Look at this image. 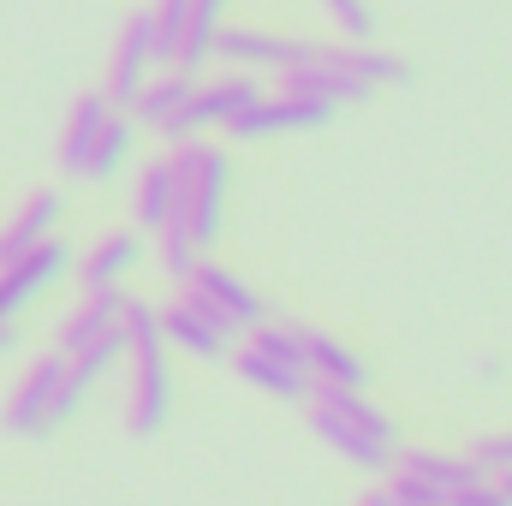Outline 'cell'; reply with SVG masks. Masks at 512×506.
<instances>
[{"label": "cell", "instance_id": "obj_15", "mask_svg": "<svg viewBox=\"0 0 512 506\" xmlns=\"http://www.w3.org/2000/svg\"><path fill=\"white\" fill-rule=\"evenodd\" d=\"M310 405H328L334 417H346L358 435H370V441H382L393 447V417H387L382 405H370L364 399V387H334V381H310Z\"/></svg>", "mask_w": 512, "mask_h": 506}, {"label": "cell", "instance_id": "obj_5", "mask_svg": "<svg viewBox=\"0 0 512 506\" xmlns=\"http://www.w3.org/2000/svg\"><path fill=\"white\" fill-rule=\"evenodd\" d=\"M251 102H262V90H256L251 72H227V78H209V84H197V90H191L185 114L173 120V131H167V143H185V137H197L203 126H227V120H239Z\"/></svg>", "mask_w": 512, "mask_h": 506}, {"label": "cell", "instance_id": "obj_1", "mask_svg": "<svg viewBox=\"0 0 512 506\" xmlns=\"http://www.w3.org/2000/svg\"><path fill=\"white\" fill-rule=\"evenodd\" d=\"M280 78H286V96H310V102L340 108V102H364V96H376L382 84H405L411 66H405L399 54H376L370 42H340V48H328V42H304V60L286 66Z\"/></svg>", "mask_w": 512, "mask_h": 506}, {"label": "cell", "instance_id": "obj_27", "mask_svg": "<svg viewBox=\"0 0 512 506\" xmlns=\"http://www.w3.org/2000/svg\"><path fill=\"white\" fill-rule=\"evenodd\" d=\"M465 459H471L483 477H512V435H489V441H477Z\"/></svg>", "mask_w": 512, "mask_h": 506}, {"label": "cell", "instance_id": "obj_8", "mask_svg": "<svg viewBox=\"0 0 512 506\" xmlns=\"http://www.w3.org/2000/svg\"><path fill=\"white\" fill-rule=\"evenodd\" d=\"M328 114H334L328 102H310V96H286V90H280L274 102H268V96H262V102H251L239 120H227L221 131H227V137H239V143H256V137H280V131L328 126Z\"/></svg>", "mask_w": 512, "mask_h": 506}, {"label": "cell", "instance_id": "obj_23", "mask_svg": "<svg viewBox=\"0 0 512 506\" xmlns=\"http://www.w3.org/2000/svg\"><path fill=\"white\" fill-rule=\"evenodd\" d=\"M167 215H173V161L155 155V161L143 167V185H137V227H143V233H161Z\"/></svg>", "mask_w": 512, "mask_h": 506}, {"label": "cell", "instance_id": "obj_16", "mask_svg": "<svg viewBox=\"0 0 512 506\" xmlns=\"http://www.w3.org/2000/svg\"><path fill=\"white\" fill-rule=\"evenodd\" d=\"M108 114H114V102H108L102 90H90V96H78V102H72V114H66V126H60V167H66L72 179H84L90 143H96V131H102Z\"/></svg>", "mask_w": 512, "mask_h": 506}, {"label": "cell", "instance_id": "obj_24", "mask_svg": "<svg viewBox=\"0 0 512 506\" xmlns=\"http://www.w3.org/2000/svg\"><path fill=\"white\" fill-rule=\"evenodd\" d=\"M185 18H191V0H161L149 12V24H155V66H173L179 36H185Z\"/></svg>", "mask_w": 512, "mask_h": 506}, {"label": "cell", "instance_id": "obj_22", "mask_svg": "<svg viewBox=\"0 0 512 506\" xmlns=\"http://www.w3.org/2000/svg\"><path fill=\"white\" fill-rule=\"evenodd\" d=\"M131 137H137L131 114H126V108H114V114L102 120V131H96V143H90L84 179H114V173H120V167L131 161Z\"/></svg>", "mask_w": 512, "mask_h": 506}, {"label": "cell", "instance_id": "obj_29", "mask_svg": "<svg viewBox=\"0 0 512 506\" xmlns=\"http://www.w3.org/2000/svg\"><path fill=\"white\" fill-rule=\"evenodd\" d=\"M191 12H197V18H215V24H221V12H227V0H191Z\"/></svg>", "mask_w": 512, "mask_h": 506}, {"label": "cell", "instance_id": "obj_20", "mask_svg": "<svg viewBox=\"0 0 512 506\" xmlns=\"http://www.w3.org/2000/svg\"><path fill=\"white\" fill-rule=\"evenodd\" d=\"M137 256H143L137 233L120 227V233H102V239L90 245V256H84V268H78V274H84V286H90V292H96V286H120L131 268H137Z\"/></svg>", "mask_w": 512, "mask_h": 506}, {"label": "cell", "instance_id": "obj_17", "mask_svg": "<svg viewBox=\"0 0 512 506\" xmlns=\"http://www.w3.org/2000/svg\"><path fill=\"white\" fill-rule=\"evenodd\" d=\"M233 370H239V381H251L256 393H274V399H304V393H310V370H298V364H280V358L256 352L251 340L233 352Z\"/></svg>", "mask_w": 512, "mask_h": 506}, {"label": "cell", "instance_id": "obj_31", "mask_svg": "<svg viewBox=\"0 0 512 506\" xmlns=\"http://www.w3.org/2000/svg\"><path fill=\"white\" fill-rule=\"evenodd\" d=\"M358 506H387V495H364V501H358Z\"/></svg>", "mask_w": 512, "mask_h": 506}, {"label": "cell", "instance_id": "obj_28", "mask_svg": "<svg viewBox=\"0 0 512 506\" xmlns=\"http://www.w3.org/2000/svg\"><path fill=\"white\" fill-rule=\"evenodd\" d=\"M441 506H507V489H501V477H477L465 489H447Z\"/></svg>", "mask_w": 512, "mask_h": 506}, {"label": "cell", "instance_id": "obj_9", "mask_svg": "<svg viewBox=\"0 0 512 506\" xmlns=\"http://www.w3.org/2000/svg\"><path fill=\"white\" fill-rule=\"evenodd\" d=\"M149 72H155V24H149V12H137V18H126L120 42H114V54H108V84H102V96H108L114 108H126L131 96L143 90Z\"/></svg>", "mask_w": 512, "mask_h": 506}, {"label": "cell", "instance_id": "obj_11", "mask_svg": "<svg viewBox=\"0 0 512 506\" xmlns=\"http://www.w3.org/2000/svg\"><path fill=\"white\" fill-rule=\"evenodd\" d=\"M191 90H197V78H191V72H179V66H167L161 78H143V90L126 102L131 126H143V131H155V137H167V131H173V120L185 114Z\"/></svg>", "mask_w": 512, "mask_h": 506}, {"label": "cell", "instance_id": "obj_10", "mask_svg": "<svg viewBox=\"0 0 512 506\" xmlns=\"http://www.w3.org/2000/svg\"><path fill=\"white\" fill-rule=\"evenodd\" d=\"M60 352L54 358H36L24 376H18V387L6 393V411H0V423L12 429V435H42L48 429V399H54V387H60Z\"/></svg>", "mask_w": 512, "mask_h": 506}, {"label": "cell", "instance_id": "obj_30", "mask_svg": "<svg viewBox=\"0 0 512 506\" xmlns=\"http://www.w3.org/2000/svg\"><path fill=\"white\" fill-rule=\"evenodd\" d=\"M12 346H18V328H12V322H0V352H12Z\"/></svg>", "mask_w": 512, "mask_h": 506}, {"label": "cell", "instance_id": "obj_12", "mask_svg": "<svg viewBox=\"0 0 512 506\" xmlns=\"http://www.w3.org/2000/svg\"><path fill=\"white\" fill-rule=\"evenodd\" d=\"M120 310H126V292H120V286H96V292L60 322V358H72V352H84V346L120 334Z\"/></svg>", "mask_w": 512, "mask_h": 506}, {"label": "cell", "instance_id": "obj_3", "mask_svg": "<svg viewBox=\"0 0 512 506\" xmlns=\"http://www.w3.org/2000/svg\"><path fill=\"white\" fill-rule=\"evenodd\" d=\"M167 161H173V215L167 221H185L197 251H209L221 233V215H227V173H233L227 149L209 137H185Z\"/></svg>", "mask_w": 512, "mask_h": 506}, {"label": "cell", "instance_id": "obj_26", "mask_svg": "<svg viewBox=\"0 0 512 506\" xmlns=\"http://www.w3.org/2000/svg\"><path fill=\"white\" fill-rule=\"evenodd\" d=\"M328 12H334V24L352 36V42H370L376 36V12H370V0H322Z\"/></svg>", "mask_w": 512, "mask_h": 506}, {"label": "cell", "instance_id": "obj_21", "mask_svg": "<svg viewBox=\"0 0 512 506\" xmlns=\"http://www.w3.org/2000/svg\"><path fill=\"white\" fill-rule=\"evenodd\" d=\"M387 471H405V477H423L429 489H465V483H477L483 471L471 465V459H447V453H429V447H411V453H399Z\"/></svg>", "mask_w": 512, "mask_h": 506}, {"label": "cell", "instance_id": "obj_6", "mask_svg": "<svg viewBox=\"0 0 512 506\" xmlns=\"http://www.w3.org/2000/svg\"><path fill=\"white\" fill-rule=\"evenodd\" d=\"M215 60H227L233 72H286L304 60V36H280V30H256V24H221L215 30Z\"/></svg>", "mask_w": 512, "mask_h": 506}, {"label": "cell", "instance_id": "obj_4", "mask_svg": "<svg viewBox=\"0 0 512 506\" xmlns=\"http://www.w3.org/2000/svg\"><path fill=\"white\" fill-rule=\"evenodd\" d=\"M185 298H191V304H203V310H209V322H215V328H227V334L268 322V304L256 298L233 268H221V262H209V256H197V262H191V274H185Z\"/></svg>", "mask_w": 512, "mask_h": 506}, {"label": "cell", "instance_id": "obj_18", "mask_svg": "<svg viewBox=\"0 0 512 506\" xmlns=\"http://www.w3.org/2000/svg\"><path fill=\"white\" fill-rule=\"evenodd\" d=\"M54 221H60V197L54 191H30L24 209L12 215V227L0 233V262H12L18 251H30L42 239H54Z\"/></svg>", "mask_w": 512, "mask_h": 506}, {"label": "cell", "instance_id": "obj_32", "mask_svg": "<svg viewBox=\"0 0 512 506\" xmlns=\"http://www.w3.org/2000/svg\"><path fill=\"white\" fill-rule=\"evenodd\" d=\"M501 489H507V506H512V477H501Z\"/></svg>", "mask_w": 512, "mask_h": 506}, {"label": "cell", "instance_id": "obj_7", "mask_svg": "<svg viewBox=\"0 0 512 506\" xmlns=\"http://www.w3.org/2000/svg\"><path fill=\"white\" fill-rule=\"evenodd\" d=\"M60 274H66V245L60 239H42V245L18 251L12 262H0V322H12L18 310H30Z\"/></svg>", "mask_w": 512, "mask_h": 506}, {"label": "cell", "instance_id": "obj_2", "mask_svg": "<svg viewBox=\"0 0 512 506\" xmlns=\"http://www.w3.org/2000/svg\"><path fill=\"white\" fill-rule=\"evenodd\" d=\"M120 334L131 352V435H161L167 411H173V381H167V340H161V310L126 298L120 310Z\"/></svg>", "mask_w": 512, "mask_h": 506}, {"label": "cell", "instance_id": "obj_25", "mask_svg": "<svg viewBox=\"0 0 512 506\" xmlns=\"http://www.w3.org/2000/svg\"><path fill=\"white\" fill-rule=\"evenodd\" d=\"M155 239H161V274H173V280H185V274H191V262L203 256L185 221H167V227H161Z\"/></svg>", "mask_w": 512, "mask_h": 506}, {"label": "cell", "instance_id": "obj_14", "mask_svg": "<svg viewBox=\"0 0 512 506\" xmlns=\"http://www.w3.org/2000/svg\"><path fill=\"white\" fill-rule=\"evenodd\" d=\"M292 334H298V352H304L310 381H334V387H364L370 381L364 358L352 346H340L334 334H322V328H292Z\"/></svg>", "mask_w": 512, "mask_h": 506}, {"label": "cell", "instance_id": "obj_19", "mask_svg": "<svg viewBox=\"0 0 512 506\" xmlns=\"http://www.w3.org/2000/svg\"><path fill=\"white\" fill-rule=\"evenodd\" d=\"M310 429H316V435H322V441H328V447H334L340 459H352V465H364V471H387V465H393L382 441L358 435V429H352L346 417H334L328 405H310Z\"/></svg>", "mask_w": 512, "mask_h": 506}, {"label": "cell", "instance_id": "obj_13", "mask_svg": "<svg viewBox=\"0 0 512 506\" xmlns=\"http://www.w3.org/2000/svg\"><path fill=\"white\" fill-rule=\"evenodd\" d=\"M161 340H167V346H179V352H191V358H227V346H233V334H227V328H215V322H209V310H203V304H191V298H179V304H167V310H161Z\"/></svg>", "mask_w": 512, "mask_h": 506}]
</instances>
